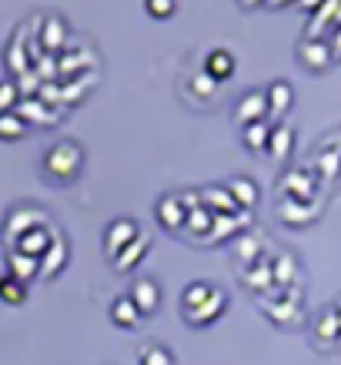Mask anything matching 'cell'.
<instances>
[{
    "label": "cell",
    "mask_w": 341,
    "mask_h": 365,
    "mask_svg": "<svg viewBox=\"0 0 341 365\" xmlns=\"http://www.w3.org/2000/svg\"><path fill=\"white\" fill-rule=\"evenodd\" d=\"M127 295H131L134 309L141 312L144 319H151V315L161 309V302H164V292H161V282H157V278H134V285Z\"/></svg>",
    "instance_id": "cell-12"
},
{
    "label": "cell",
    "mask_w": 341,
    "mask_h": 365,
    "mask_svg": "<svg viewBox=\"0 0 341 365\" xmlns=\"http://www.w3.org/2000/svg\"><path fill=\"white\" fill-rule=\"evenodd\" d=\"M7 275L21 278L31 285L33 278H41V265H37V258H27L21 252H7Z\"/></svg>",
    "instance_id": "cell-33"
},
{
    "label": "cell",
    "mask_w": 341,
    "mask_h": 365,
    "mask_svg": "<svg viewBox=\"0 0 341 365\" xmlns=\"http://www.w3.org/2000/svg\"><path fill=\"white\" fill-rule=\"evenodd\" d=\"M254 121H268V98H264V91H248L234 104V124L238 128H248Z\"/></svg>",
    "instance_id": "cell-15"
},
{
    "label": "cell",
    "mask_w": 341,
    "mask_h": 365,
    "mask_svg": "<svg viewBox=\"0 0 341 365\" xmlns=\"http://www.w3.org/2000/svg\"><path fill=\"white\" fill-rule=\"evenodd\" d=\"M295 151V131L288 124H271V138H268V155L275 161H288Z\"/></svg>",
    "instance_id": "cell-31"
},
{
    "label": "cell",
    "mask_w": 341,
    "mask_h": 365,
    "mask_svg": "<svg viewBox=\"0 0 341 365\" xmlns=\"http://www.w3.org/2000/svg\"><path fill=\"white\" fill-rule=\"evenodd\" d=\"M238 7L241 11H258V7H264V0H238Z\"/></svg>",
    "instance_id": "cell-46"
},
{
    "label": "cell",
    "mask_w": 341,
    "mask_h": 365,
    "mask_svg": "<svg viewBox=\"0 0 341 365\" xmlns=\"http://www.w3.org/2000/svg\"><path fill=\"white\" fill-rule=\"evenodd\" d=\"M177 198H181V208H184V211L201 208V191H181Z\"/></svg>",
    "instance_id": "cell-43"
},
{
    "label": "cell",
    "mask_w": 341,
    "mask_h": 365,
    "mask_svg": "<svg viewBox=\"0 0 341 365\" xmlns=\"http://www.w3.org/2000/svg\"><path fill=\"white\" fill-rule=\"evenodd\" d=\"M17 104H21V91H17V81H14V78H4V81H0V114L17 111Z\"/></svg>",
    "instance_id": "cell-39"
},
{
    "label": "cell",
    "mask_w": 341,
    "mask_h": 365,
    "mask_svg": "<svg viewBox=\"0 0 341 365\" xmlns=\"http://www.w3.org/2000/svg\"><path fill=\"white\" fill-rule=\"evenodd\" d=\"M61 232V228H57V225H37V228H31V232L23 235L21 242L14 245L11 252H21V255H27V258H41V255L47 252V248H51V242H54V235Z\"/></svg>",
    "instance_id": "cell-17"
},
{
    "label": "cell",
    "mask_w": 341,
    "mask_h": 365,
    "mask_svg": "<svg viewBox=\"0 0 341 365\" xmlns=\"http://www.w3.org/2000/svg\"><path fill=\"white\" fill-rule=\"evenodd\" d=\"M231 255H234V262H238V268L251 265V262H258L264 255V238H258V235H251V232L238 235L231 242Z\"/></svg>",
    "instance_id": "cell-29"
},
{
    "label": "cell",
    "mask_w": 341,
    "mask_h": 365,
    "mask_svg": "<svg viewBox=\"0 0 341 365\" xmlns=\"http://www.w3.org/2000/svg\"><path fill=\"white\" fill-rule=\"evenodd\" d=\"M258 305H261V312L275 322V325H298V322L305 319V312H301V285L298 288H271L268 295L258 299Z\"/></svg>",
    "instance_id": "cell-2"
},
{
    "label": "cell",
    "mask_w": 341,
    "mask_h": 365,
    "mask_svg": "<svg viewBox=\"0 0 341 365\" xmlns=\"http://www.w3.org/2000/svg\"><path fill=\"white\" fill-rule=\"evenodd\" d=\"M295 54H298V64L305 67V71H311V74H325L331 67V47L325 37H318V41H311V37H301L295 47Z\"/></svg>",
    "instance_id": "cell-9"
},
{
    "label": "cell",
    "mask_w": 341,
    "mask_h": 365,
    "mask_svg": "<svg viewBox=\"0 0 341 365\" xmlns=\"http://www.w3.org/2000/svg\"><path fill=\"white\" fill-rule=\"evenodd\" d=\"M288 4H298V0H264V7H271V11H281Z\"/></svg>",
    "instance_id": "cell-47"
},
{
    "label": "cell",
    "mask_w": 341,
    "mask_h": 365,
    "mask_svg": "<svg viewBox=\"0 0 341 365\" xmlns=\"http://www.w3.org/2000/svg\"><path fill=\"white\" fill-rule=\"evenodd\" d=\"M27 299H31V285L27 282H21V278H14V275L0 278V302L4 305H23Z\"/></svg>",
    "instance_id": "cell-36"
},
{
    "label": "cell",
    "mask_w": 341,
    "mask_h": 365,
    "mask_svg": "<svg viewBox=\"0 0 341 365\" xmlns=\"http://www.w3.org/2000/svg\"><path fill=\"white\" fill-rule=\"evenodd\" d=\"M308 335H311V345L318 352H335L341 349V325H338V315L331 305L318 309L311 315V325H308Z\"/></svg>",
    "instance_id": "cell-5"
},
{
    "label": "cell",
    "mask_w": 341,
    "mask_h": 365,
    "mask_svg": "<svg viewBox=\"0 0 341 365\" xmlns=\"http://www.w3.org/2000/svg\"><path fill=\"white\" fill-rule=\"evenodd\" d=\"M278 218H281L285 225H291V228H305V225H311L315 218H318V201L305 205V201L278 198Z\"/></svg>",
    "instance_id": "cell-20"
},
{
    "label": "cell",
    "mask_w": 341,
    "mask_h": 365,
    "mask_svg": "<svg viewBox=\"0 0 341 365\" xmlns=\"http://www.w3.org/2000/svg\"><path fill=\"white\" fill-rule=\"evenodd\" d=\"M331 27H341V7H338V14H335V24Z\"/></svg>",
    "instance_id": "cell-49"
},
{
    "label": "cell",
    "mask_w": 341,
    "mask_h": 365,
    "mask_svg": "<svg viewBox=\"0 0 341 365\" xmlns=\"http://www.w3.org/2000/svg\"><path fill=\"white\" fill-rule=\"evenodd\" d=\"M137 365H174V355H171V349L167 345H144L141 355H137Z\"/></svg>",
    "instance_id": "cell-38"
},
{
    "label": "cell",
    "mask_w": 341,
    "mask_h": 365,
    "mask_svg": "<svg viewBox=\"0 0 341 365\" xmlns=\"http://www.w3.org/2000/svg\"><path fill=\"white\" fill-rule=\"evenodd\" d=\"M144 11L151 14L154 21H167V17H174L177 0H144Z\"/></svg>",
    "instance_id": "cell-41"
},
{
    "label": "cell",
    "mask_w": 341,
    "mask_h": 365,
    "mask_svg": "<svg viewBox=\"0 0 341 365\" xmlns=\"http://www.w3.org/2000/svg\"><path fill=\"white\" fill-rule=\"evenodd\" d=\"M17 81V91H21V98H37L41 94V88H44V81H41V74L33 71V67H27L21 78H14Z\"/></svg>",
    "instance_id": "cell-40"
},
{
    "label": "cell",
    "mask_w": 341,
    "mask_h": 365,
    "mask_svg": "<svg viewBox=\"0 0 341 365\" xmlns=\"http://www.w3.org/2000/svg\"><path fill=\"white\" fill-rule=\"evenodd\" d=\"M264 98H268V124H281L288 111H291V104H295V88L288 84V81H271L268 91H264Z\"/></svg>",
    "instance_id": "cell-14"
},
{
    "label": "cell",
    "mask_w": 341,
    "mask_h": 365,
    "mask_svg": "<svg viewBox=\"0 0 341 365\" xmlns=\"http://www.w3.org/2000/svg\"><path fill=\"white\" fill-rule=\"evenodd\" d=\"M328 47H331V57H335V61H341V27H331Z\"/></svg>",
    "instance_id": "cell-44"
},
{
    "label": "cell",
    "mask_w": 341,
    "mask_h": 365,
    "mask_svg": "<svg viewBox=\"0 0 341 365\" xmlns=\"http://www.w3.org/2000/svg\"><path fill=\"white\" fill-rule=\"evenodd\" d=\"M4 67H7V78H21L31 64V57H27V41H23V27L14 34L7 47H4Z\"/></svg>",
    "instance_id": "cell-22"
},
{
    "label": "cell",
    "mask_w": 341,
    "mask_h": 365,
    "mask_svg": "<svg viewBox=\"0 0 341 365\" xmlns=\"http://www.w3.org/2000/svg\"><path fill=\"white\" fill-rule=\"evenodd\" d=\"M94 88H98V71L80 74V78H70V81H61V108H74V104H80Z\"/></svg>",
    "instance_id": "cell-25"
},
{
    "label": "cell",
    "mask_w": 341,
    "mask_h": 365,
    "mask_svg": "<svg viewBox=\"0 0 341 365\" xmlns=\"http://www.w3.org/2000/svg\"><path fill=\"white\" fill-rule=\"evenodd\" d=\"M27 131H31V124L23 121L17 111L0 114V141H23Z\"/></svg>",
    "instance_id": "cell-37"
},
{
    "label": "cell",
    "mask_w": 341,
    "mask_h": 365,
    "mask_svg": "<svg viewBox=\"0 0 341 365\" xmlns=\"http://www.w3.org/2000/svg\"><path fill=\"white\" fill-rule=\"evenodd\" d=\"M47 222H51V215H47L41 205H14V208L4 215V222H0V238L7 245V252H11L31 228L47 225Z\"/></svg>",
    "instance_id": "cell-3"
},
{
    "label": "cell",
    "mask_w": 341,
    "mask_h": 365,
    "mask_svg": "<svg viewBox=\"0 0 341 365\" xmlns=\"http://www.w3.org/2000/svg\"><path fill=\"white\" fill-rule=\"evenodd\" d=\"M154 215L161 228L171 235H184V222H187V211L181 208V198L177 195H161L154 205Z\"/></svg>",
    "instance_id": "cell-16"
},
{
    "label": "cell",
    "mask_w": 341,
    "mask_h": 365,
    "mask_svg": "<svg viewBox=\"0 0 341 365\" xmlns=\"http://www.w3.org/2000/svg\"><path fill=\"white\" fill-rule=\"evenodd\" d=\"M341 7V0H325L318 11L311 14V21H308V31H305V37H311V41H318L325 31H331V24H335V14H338Z\"/></svg>",
    "instance_id": "cell-32"
},
{
    "label": "cell",
    "mask_w": 341,
    "mask_h": 365,
    "mask_svg": "<svg viewBox=\"0 0 341 365\" xmlns=\"http://www.w3.org/2000/svg\"><path fill=\"white\" fill-rule=\"evenodd\" d=\"M251 211H238V215H214V228L201 245H218V242H234L238 235L251 228Z\"/></svg>",
    "instance_id": "cell-10"
},
{
    "label": "cell",
    "mask_w": 341,
    "mask_h": 365,
    "mask_svg": "<svg viewBox=\"0 0 341 365\" xmlns=\"http://www.w3.org/2000/svg\"><path fill=\"white\" fill-rule=\"evenodd\" d=\"M147 252H151V235L141 228V235H137V238H134V242L127 245V248H124L114 262H110V268H114L117 275H127V272H134V268L147 258Z\"/></svg>",
    "instance_id": "cell-19"
},
{
    "label": "cell",
    "mask_w": 341,
    "mask_h": 365,
    "mask_svg": "<svg viewBox=\"0 0 341 365\" xmlns=\"http://www.w3.org/2000/svg\"><path fill=\"white\" fill-rule=\"evenodd\" d=\"M224 188L231 191V198L234 205L241 211H254L258 208V201H261V191H258V185H254L251 178H244V175H234L224 181Z\"/></svg>",
    "instance_id": "cell-26"
},
{
    "label": "cell",
    "mask_w": 341,
    "mask_h": 365,
    "mask_svg": "<svg viewBox=\"0 0 341 365\" xmlns=\"http://www.w3.org/2000/svg\"><path fill=\"white\" fill-rule=\"evenodd\" d=\"M271 275H275V288H298L301 285V262L281 248L271 255Z\"/></svg>",
    "instance_id": "cell-18"
},
{
    "label": "cell",
    "mask_w": 341,
    "mask_h": 365,
    "mask_svg": "<svg viewBox=\"0 0 341 365\" xmlns=\"http://www.w3.org/2000/svg\"><path fill=\"white\" fill-rule=\"evenodd\" d=\"M33 71L41 74V81L44 84H51V81H61V67H57V57L54 54H44L37 64H33Z\"/></svg>",
    "instance_id": "cell-42"
},
{
    "label": "cell",
    "mask_w": 341,
    "mask_h": 365,
    "mask_svg": "<svg viewBox=\"0 0 341 365\" xmlns=\"http://www.w3.org/2000/svg\"><path fill=\"white\" fill-rule=\"evenodd\" d=\"M321 181L315 175V168H288L285 175L278 178V198H291V201H318Z\"/></svg>",
    "instance_id": "cell-4"
},
{
    "label": "cell",
    "mask_w": 341,
    "mask_h": 365,
    "mask_svg": "<svg viewBox=\"0 0 341 365\" xmlns=\"http://www.w3.org/2000/svg\"><path fill=\"white\" fill-rule=\"evenodd\" d=\"M234 71H238V61H234V54L228 47H218V51H211V54L204 57V74H211L218 84L234 78Z\"/></svg>",
    "instance_id": "cell-28"
},
{
    "label": "cell",
    "mask_w": 341,
    "mask_h": 365,
    "mask_svg": "<svg viewBox=\"0 0 341 365\" xmlns=\"http://www.w3.org/2000/svg\"><path fill=\"white\" fill-rule=\"evenodd\" d=\"M238 282H241V288H248V292H251L254 299L268 295V292L275 288V275H271V255L264 252L258 262L238 268Z\"/></svg>",
    "instance_id": "cell-7"
},
{
    "label": "cell",
    "mask_w": 341,
    "mask_h": 365,
    "mask_svg": "<svg viewBox=\"0 0 341 365\" xmlns=\"http://www.w3.org/2000/svg\"><path fill=\"white\" fill-rule=\"evenodd\" d=\"M137 235H141L137 218H114V222H107V228H104V255H107V262H114Z\"/></svg>",
    "instance_id": "cell-8"
},
{
    "label": "cell",
    "mask_w": 341,
    "mask_h": 365,
    "mask_svg": "<svg viewBox=\"0 0 341 365\" xmlns=\"http://www.w3.org/2000/svg\"><path fill=\"white\" fill-rule=\"evenodd\" d=\"M315 175H318L321 185H331L341 175V141L321 144L318 158H315Z\"/></svg>",
    "instance_id": "cell-23"
},
{
    "label": "cell",
    "mask_w": 341,
    "mask_h": 365,
    "mask_svg": "<svg viewBox=\"0 0 341 365\" xmlns=\"http://www.w3.org/2000/svg\"><path fill=\"white\" fill-rule=\"evenodd\" d=\"M228 305H231V302H228V292H224V288H214V295H211L201 309L187 312V315H181V319H184V325H191V329H208V325H214V322L224 319Z\"/></svg>",
    "instance_id": "cell-11"
},
{
    "label": "cell",
    "mask_w": 341,
    "mask_h": 365,
    "mask_svg": "<svg viewBox=\"0 0 341 365\" xmlns=\"http://www.w3.org/2000/svg\"><path fill=\"white\" fill-rule=\"evenodd\" d=\"M321 4H325V0H298V7H301V11H308V14H315Z\"/></svg>",
    "instance_id": "cell-45"
},
{
    "label": "cell",
    "mask_w": 341,
    "mask_h": 365,
    "mask_svg": "<svg viewBox=\"0 0 341 365\" xmlns=\"http://www.w3.org/2000/svg\"><path fill=\"white\" fill-rule=\"evenodd\" d=\"M17 114H21L27 124H37V128H54V124L61 121V111L47 108L41 98H21V104H17Z\"/></svg>",
    "instance_id": "cell-24"
},
{
    "label": "cell",
    "mask_w": 341,
    "mask_h": 365,
    "mask_svg": "<svg viewBox=\"0 0 341 365\" xmlns=\"http://www.w3.org/2000/svg\"><path fill=\"white\" fill-rule=\"evenodd\" d=\"M331 309H335V315H338V325H341V299L331 302Z\"/></svg>",
    "instance_id": "cell-48"
},
{
    "label": "cell",
    "mask_w": 341,
    "mask_h": 365,
    "mask_svg": "<svg viewBox=\"0 0 341 365\" xmlns=\"http://www.w3.org/2000/svg\"><path fill=\"white\" fill-rule=\"evenodd\" d=\"M184 98H191V104H198V108H208L211 101L221 94V84L211 74H204V67H201L198 74H191L187 78V91H181Z\"/></svg>",
    "instance_id": "cell-21"
},
{
    "label": "cell",
    "mask_w": 341,
    "mask_h": 365,
    "mask_svg": "<svg viewBox=\"0 0 341 365\" xmlns=\"http://www.w3.org/2000/svg\"><path fill=\"white\" fill-rule=\"evenodd\" d=\"M37 41L44 47V54H64L67 41H70V27L61 14H41V24H37Z\"/></svg>",
    "instance_id": "cell-6"
},
{
    "label": "cell",
    "mask_w": 341,
    "mask_h": 365,
    "mask_svg": "<svg viewBox=\"0 0 341 365\" xmlns=\"http://www.w3.org/2000/svg\"><path fill=\"white\" fill-rule=\"evenodd\" d=\"M67 262H70V242L64 238V232H57L54 242H51V248L37 258V265H41V278H44V282H51L54 275H61V272H64Z\"/></svg>",
    "instance_id": "cell-13"
},
{
    "label": "cell",
    "mask_w": 341,
    "mask_h": 365,
    "mask_svg": "<svg viewBox=\"0 0 341 365\" xmlns=\"http://www.w3.org/2000/svg\"><path fill=\"white\" fill-rule=\"evenodd\" d=\"M110 322L117 325V329H137L144 322V315L137 309H134V302H131V295H117V299L110 302Z\"/></svg>",
    "instance_id": "cell-30"
},
{
    "label": "cell",
    "mask_w": 341,
    "mask_h": 365,
    "mask_svg": "<svg viewBox=\"0 0 341 365\" xmlns=\"http://www.w3.org/2000/svg\"><path fill=\"white\" fill-rule=\"evenodd\" d=\"M201 208H208L211 215H238V205H234L231 191L224 185H211V188H201Z\"/></svg>",
    "instance_id": "cell-27"
},
{
    "label": "cell",
    "mask_w": 341,
    "mask_h": 365,
    "mask_svg": "<svg viewBox=\"0 0 341 365\" xmlns=\"http://www.w3.org/2000/svg\"><path fill=\"white\" fill-rule=\"evenodd\" d=\"M41 171L47 181H54L61 188L74 185L84 171V148L70 138H57L54 144H47L44 158H41Z\"/></svg>",
    "instance_id": "cell-1"
},
{
    "label": "cell",
    "mask_w": 341,
    "mask_h": 365,
    "mask_svg": "<svg viewBox=\"0 0 341 365\" xmlns=\"http://www.w3.org/2000/svg\"><path fill=\"white\" fill-rule=\"evenodd\" d=\"M211 228H214V215H211L208 208H194V211H187L184 235H191V238H194L198 245L211 235Z\"/></svg>",
    "instance_id": "cell-34"
},
{
    "label": "cell",
    "mask_w": 341,
    "mask_h": 365,
    "mask_svg": "<svg viewBox=\"0 0 341 365\" xmlns=\"http://www.w3.org/2000/svg\"><path fill=\"white\" fill-rule=\"evenodd\" d=\"M268 138H271V124L268 121H254V124H248V128H241V144L251 155L268 151Z\"/></svg>",
    "instance_id": "cell-35"
}]
</instances>
